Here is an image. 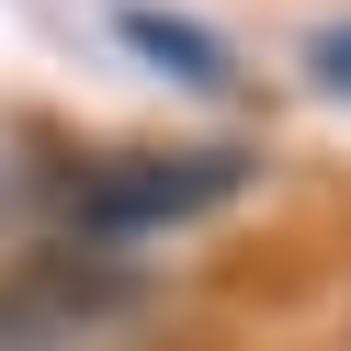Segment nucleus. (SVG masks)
Listing matches in <instances>:
<instances>
[{
  "mask_svg": "<svg viewBox=\"0 0 351 351\" xmlns=\"http://www.w3.org/2000/svg\"><path fill=\"white\" fill-rule=\"evenodd\" d=\"M306 80H317L328 102H351V23H328V34H306Z\"/></svg>",
  "mask_w": 351,
  "mask_h": 351,
  "instance_id": "obj_3",
  "label": "nucleus"
},
{
  "mask_svg": "<svg viewBox=\"0 0 351 351\" xmlns=\"http://www.w3.org/2000/svg\"><path fill=\"white\" fill-rule=\"evenodd\" d=\"M114 34H125V46H136V57H147L159 80H182V91H238V57L215 46L204 23L159 12V0H125V12H114Z\"/></svg>",
  "mask_w": 351,
  "mask_h": 351,
  "instance_id": "obj_2",
  "label": "nucleus"
},
{
  "mask_svg": "<svg viewBox=\"0 0 351 351\" xmlns=\"http://www.w3.org/2000/svg\"><path fill=\"white\" fill-rule=\"evenodd\" d=\"M238 193H250L238 147H114L69 182V215L91 238H159V227H193V215H227Z\"/></svg>",
  "mask_w": 351,
  "mask_h": 351,
  "instance_id": "obj_1",
  "label": "nucleus"
}]
</instances>
